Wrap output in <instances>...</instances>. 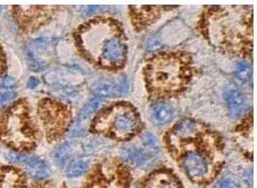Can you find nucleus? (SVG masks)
I'll use <instances>...</instances> for the list:
<instances>
[{"label":"nucleus","mask_w":257,"mask_h":188,"mask_svg":"<svg viewBox=\"0 0 257 188\" xmlns=\"http://www.w3.org/2000/svg\"><path fill=\"white\" fill-rule=\"evenodd\" d=\"M93 127L97 133L126 140L139 133L141 122L139 114L131 104H117L99 114L93 122Z\"/></svg>","instance_id":"nucleus-3"},{"label":"nucleus","mask_w":257,"mask_h":188,"mask_svg":"<svg viewBox=\"0 0 257 188\" xmlns=\"http://www.w3.org/2000/svg\"><path fill=\"white\" fill-rule=\"evenodd\" d=\"M84 54L98 66L119 70L126 60L127 46L122 28L112 20L96 18L81 32Z\"/></svg>","instance_id":"nucleus-1"},{"label":"nucleus","mask_w":257,"mask_h":188,"mask_svg":"<svg viewBox=\"0 0 257 188\" xmlns=\"http://www.w3.org/2000/svg\"><path fill=\"white\" fill-rule=\"evenodd\" d=\"M143 188H182L180 182L172 172L161 170V172H153L151 176L145 180Z\"/></svg>","instance_id":"nucleus-11"},{"label":"nucleus","mask_w":257,"mask_h":188,"mask_svg":"<svg viewBox=\"0 0 257 188\" xmlns=\"http://www.w3.org/2000/svg\"><path fill=\"white\" fill-rule=\"evenodd\" d=\"M143 140H144V143H145L146 145H147V146L152 148H154V150H158V143H157L156 138H154L153 134H151V133H146V134L144 135Z\"/></svg>","instance_id":"nucleus-21"},{"label":"nucleus","mask_w":257,"mask_h":188,"mask_svg":"<svg viewBox=\"0 0 257 188\" xmlns=\"http://www.w3.org/2000/svg\"><path fill=\"white\" fill-rule=\"evenodd\" d=\"M214 188H240V186H239L234 180H232V179L223 178L218 182H216V185L214 186Z\"/></svg>","instance_id":"nucleus-20"},{"label":"nucleus","mask_w":257,"mask_h":188,"mask_svg":"<svg viewBox=\"0 0 257 188\" xmlns=\"http://www.w3.org/2000/svg\"><path fill=\"white\" fill-rule=\"evenodd\" d=\"M90 160L88 158H82V159L76 160L67 166L66 176L68 178H78L88 172Z\"/></svg>","instance_id":"nucleus-16"},{"label":"nucleus","mask_w":257,"mask_h":188,"mask_svg":"<svg viewBox=\"0 0 257 188\" xmlns=\"http://www.w3.org/2000/svg\"><path fill=\"white\" fill-rule=\"evenodd\" d=\"M99 178H96L91 188H126L128 186V172L121 162L106 161L100 166Z\"/></svg>","instance_id":"nucleus-5"},{"label":"nucleus","mask_w":257,"mask_h":188,"mask_svg":"<svg viewBox=\"0 0 257 188\" xmlns=\"http://www.w3.org/2000/svg\"><path fill=\"white\" fill-rule=\"evenodd\" d=\"M128 90V80L123 76L116 82L112 80H104L96 84L92 88V91L97 98L100 99H106V98H117L125 94Z\"/></svg>","instance_id":"nucleus-9"},{"label":"nucleus","mask_w":257,"mask_h":188,"mask_svg":"<svg viewBox=\"0 0 257 188\" xmlns=\"http://www.w3.org/2000/svg\"><path fill=\"white\" fill-rule=\"evenodd\" d=\"M191 76L190 62L181 52L155 54L145 67V80L154 96H171L183 91Z\"/></svg>","instance_id":"nucleus-2"},{"label":"nucleus","mask_w":257,"mask_h":188,"mask_svg":"<svg viewBox=\"0 0 257 188\" xmlns=\"http://www.w3.org/2000/svg\"><path fill=\"white\" fill-rule=\"evenodd\" d=\"M50 42L46 39L34 40L29 48V62L33 70H42L47 66L46 54L50 50Z\"/></svg>","instance_id":"nucleus-10"},{"label":"nucleus","mask_w":257,"mask_h":188,"mask_svg":"<svg viewBox=\"0 0 257 188\" xmlns=\"http://www.w3.org/2000/svg\"><path fill=\"white\" fill-rule=\"evenodd\" d=\"M6 158L8 161L12 162V164H23L25 168H27V172L30 174V177L33 178L34 180H42V179L49 177V166L47 164V162L40 159V158L27 156L19 152L7 153Z\"/></svg>","instance_id":"nucleus-7"},{"label":"nucleus","mask_w":257,"mask_h":188,"mask_svg":"<svg viewBox=\"0 0 257 188\" xmlns=\"http://www.w3.org/2000/svg\"><path fill=\"white\" fill-rule=\"evenodd\" d=\"M174 109L166 102H157L153 104L151 109V118L154 124L156 125H166V124L172 120L174 117Z\"/></svg>","instance_id":"nucleus-13"},{"label":"nucleus","mask_w":257,"mask_h":188,"mask_svg":"<svg viewBox=\"0 0 257 188\" xmlns=\"http://www.w3.org/2000/svg\"><path fill=\"white\" fill-rule=\"evenodd\" d=\"M122 156L128 164L137 166H145L153 161V154L143 148L136 146H126L122 150Z\"/></svg>","instance_id":"nucleus-12"},{"label":"nucleus","mask_w":257,"mask_h":188,"mask_svg":"<svg viewBox=\"0 0 257 188\" xmlns=\"http://www.w3.org/2000/svg\"><path fill=\"white\" fill-rule=\"evenodd\" d=\"M20 184V176L14 170H0V188H17Z\"/></svg>","instance_id":"nucleus-17"},{"label":"nucleus","mask_w":257,"mask_h":188,"mask_svg":"<svg viewBox=\"0 0 257 188\" xmlns=\"http://www.w3.org/2000/svg\"><path fill=\"white\" fill-rule=\"evenodd\" d=\"M74 153H75V145L71 142H66L62 144L61 146L57 148V151L55 152L54 159L59 166H64L71 161L73 156H74Z\"/></svg>","instance_id":"nucleus-15"},{"label":"nucleus","mask_w":257,"mask_h":188,"mask_svg":"<svg viewBox=\"0 0 257 188\" xmlns=\"http://www.w3.org/2000/svg\"><path fill=\"white\" fill-rule=\"evenodd\" d=\"M181 166L190 180L199 182L208 177V158L200 151H190L183 154L181 158Z\"/></svg>","instance_id":"nucleus-6"},{"label":"nucleus","mask_w":257,"mask_h":188,"mask_svg":"<svg viewBox=\"0 0 257 188\" xmlns=\"http://www.w3.org/2000/svg\"><path fill=\"white\" fill-rule=\"evenodd\" d=\"M15 86V80L10 76L0 78V90H8Z\"/></svg>","instance_id":"nucleus-22"},{"label":"nucleus","mask_w":257,"mask_h":188,"mask_svg":"<svg viewBox=\"0 0 257 188\" xmlns=\"http://www.w3.org/2000/svg\"><path fill=\"white\" fill-rule=\"evenodd\" d=\"M38 84H39V80H37L36 78H31L29 80L28 88H34L36 86H38Z\"/></svg>","instance_id":"nucleus-25"},{"label":"nucleus","mask_w":257,"mask_h":188,"mask_svg":"<svg viewBox=\"0 0 257 188\" xmlns=\"http://www.w3.org/2000/svg\"><path fill=\"white\" fill-rule=\"evenodd\" d=\"M199 130L198 124L194 119H182L173 128V135L178 138H190L194 136Z\"/></svg>","instance_id":"nucleus-14"},{"label":"nucleus","mask_w":257,"mask_h":188,"mask_svg":"<svg viewBox=\"0 0 257 188\" xmlns=\"http://www.w3.org/2000/svg\"><path fill=\"white\" fill-rule=\"evenodd\" d=\"M104 104V101L100 98H93L92 100H90L87 104H85L82 110H81V112L79 114V119L80 122H83V120H87L88 118H90L92 116L93 114L96 112V111L100 108L101 104Z\"/></svg>","instance_id":"nucleus-18"},{"label":"nucleus","mask_w":257,"mask_h":188,"mask_svg":"<svg viewBox=\"0 0 257 188\" xmlns=\"http://www.w3.org/2000/svg\"><path fill=\"white\" fill-rule=\"evenodd\" d=\"M224 99L228 106L230 114L233 118H239L242 114H245L247 109V100L245 94L237 85L230 84L225 88Z\"/></svg>","instance_id":"nucleus-8"},{"label":"nucleus","mask_w":257,"mask_h":188,"mask_svg":"<svg viewBox=\"0 0 257 188\" xmlns=\"http://www.w3.org/2000/svg\"><path fill=\"white\" fill-rule=\"evenodd\" d=\"M249 65H248L245 60L237 62V66H235V76H237L239 80H245L247 78V76L249 75Z\"/></svg>","instance_id":"nucleus-19"},{"label":"nucleus","mask_w":257,"mask_h":188,"mask_svg":"<svg viewBox=\"0 0 257 188\" xmlns=\"http://www.w3.org/2000/svg\"><path fill=\"white\" fill-rule=\"evenodd\" d=\"M4 128L5 138L17 148H29L32 144L34 138L33 127L28 112L21 110V106L15 108L8 114Z\"/></svg>","instance_id":"nucleus-4"},{"label":"nucleus","mask_w":257,"mask_h":188,"mask_svg":"<svg viewBox=\"0 0 257 188\" xmlns=\"http://www.w3.org/2000/svg\"><path fill=\"white\" fill-rule=\"evenodd\" d=\"M15 92L14 91H8V92H4L0 94V106H6L14 100L15 98Z\"/></svg>","instance_id":"nucleus-23"},{"label":"nucleus","mask_w":257,"mask_h":188,"mask_svg":"<svg viewBox=\"0 0 257 188\" xmlns=\"http://www.w3.org/2000/svg\"><path fill=\"white\" fill-rule=\"evenodd\" d=\"M100 144H101L100 140H88V142H85L84 150L87 152H93V151H96V150L100 148Z\"/></svg>","instance_id":"nucleus-24"}]
</instances>
